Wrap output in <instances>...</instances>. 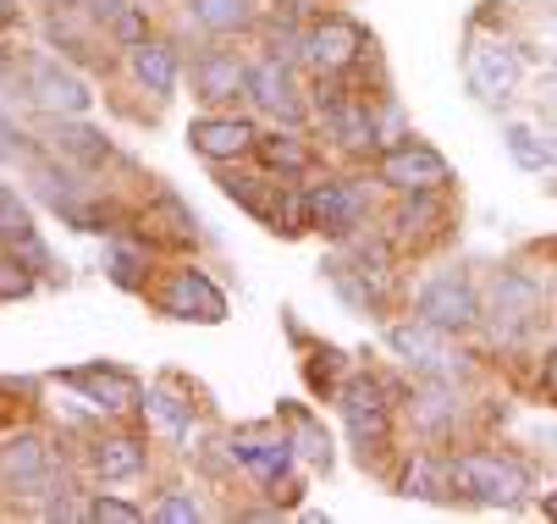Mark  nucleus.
Listing matches in <instances>:
<instances>
[{
  "instance_id": "28",
  "label": "nucleus",
  "mask_w": 557,
  "mask_h": 524,
  "mask_svg": "<svg viewBox=\"0 0 557 524\" xmlns=\"http://www.w3.org/2000/svg\"><path fill=\"white\" fill-rule=\"evenodd\" d=\"M293 447L309 459V464H321V470H332V441L321 436V425H314L309 414H293Z\"/></svg>"
},
{
  "instance_id": "17",
  "label": "nucleus",
  "mask_w": 557,
  "mask_h": 524,
  "mask_svg": "<svg viewBox=\"0 0 557 524\" xmlns=\"http://www.w3.org/2000/svg\"><path fill=\"white\" fill-rule=\"evenodd\" d=\"M309 199V227L314 233H326V238H348L359 227V194L348 183H321Z\"/></svg>"
},
{
  "instance_id": "29",
  "label": "nucleus",
  "mask_w": 557,
  "mask_h": 524,
  "mask_svg": "<svg viewBox=\"0 0 557 524\" xmlns=\"http://www.w3.org/2000/svg\"><path fill=\"white\" fill-rule=\"evenodd\" d=\"M503 138H508V155H513L524 172H541V166H546V138H535L524 122H513Z\"/></svg>"
},
{
  "instance_id": "32",
  "label": "nucleus",
  "mask_w": 557,
  "mask_h": 524,
  "mask_svg": "<svg viewBox=\"0 0 557 524\" xmlns=\"http://www.w3.org/2000/svg\"><path fill=\"white\" fill-rule=\"evenodd\" d=\"M17 155H23V133L7 111H0V161H17Z\"/></svg>"
},
{
  "instance_id": "15",
  "label": "nucleus",
  "mask_w": 557,
  "mask_h": 524,
  "mask_svg": "<svg viewBox=\"0 0 557 524\" xmlns=\"http://www.w3.org/2000/svg\"><path fill=\"white\" fill-rule=\"evenodd\" d=\"M249 95H255L260 111H271V116H282V122H298V116H304L298 84H293V66L276 61V55L260 61V66H249Z\"/></svg>"
},
{
  "instance_id": "30",
  "label": "nucleus",
  "mask_w": 557,
  "mask_h": 524,
  "mask_svg": "<svg viewBox=\"0 0 557 524\" xmlns=\"http://www.w3.org/2000/svg\"><path fill=\"white\" fill-rule=\"evenodd\" d=\"M154 519H161V524H194L199 519V502L183 497V491H166L161 502H154Z\"/></svg>"
},
{
  "instance_id": "31",
  "label": "nucleus",
  "mask_w": 557,
  "mask_h": 524,
  "mask_svg": "<svg viewBox=\"0 0 557 524\" xmlns=\"http://www.w3.org/2000/svg\"><path fill=\"white\" fill-rule=\"evenodd\" d=\"M89 519H100V524H138L144 508H133V502H122V497H100V502L89 508Z\"/></svg>"
},
{
  "instance_id": "2",
  "label": "nucleus",
  "mask_w": 557,
  "mask_h": 524,
  "mask_svg": "<svg viewBox=\"0 0 557 524\" xmlns=\"http://www.w3.org/2000/svg\"><path fill=\"white\" fill-rule=\"evenodd\" d=\"M386 342H392V353L404 364H414L425 382H458L463 376V348L453 342V332H442V326H431L420 315L404 321V326H392Z\"/></svg>"
},
{
  "instance_id": "23",
  "label": "nucleus",
  "mask_w": 557,
  "mask_h": 524,
  "mask_svg": "<svg viewBox=\"0 0 557 524\" xmlns=\"http://www.w3.org/2000/svg\"><path fill=\"white\" fill-rule=\"evenodd\" d=\"M149 420L161 425L172 441H188V436H194V403L177 398L172 387H154V392H149Z\"/></svg>"
},
{
  "instance_id": "39",
  "label": "nucleus",
  "mask_w": 557,
  "mask_h": 524,
  "mask_svg": "<svg viewBox=\"0 0 557 524\" xmlns=\"http://www.w3.org/2000/svg\"><path fill=\"white\" fill-rule=\"evenodd\" d=\"M552 28H557V23H552Z\"/></svg>"
},
{
  "instance_id": "14",
  "label": "nucleus",
  "mask_w": 557,
  "mask_h": 524,
  "mask_svg": "<svg viewBox=\"0 0 557 524\" xmlns=\"http://www.w3.org/2000/svg\"><path fill=\"white\" fill-rule=\"evenodd\" d=\"M232 459L244 464L255 481L282 486V475L293 470V441H287V436H260V431H244V436H232Z\"/></svg>"
},
{
  "instance_id": "11",
  "label": "nucleus",
  "mask_w": 557,
  "mask_h": 524,
  "mask_svg": "<svg viewBox=\"0 0 557 524\" xmlns=\"http://www.w3.org/2000/svg\"><path fill=\"white\" fill-rule=\"evenodd\" d=\"M337 409H343V420H348V436L364 447V453H370V441L386 436V392H381L370 376L348 382L343 398H337Z\"/></svg>"
},
{
  "instance_id": "35",
  "label": "nucleus",
  "mask_w": 557,
  "mask_h": 524,
  "mask_svg": "<svg viewBox=\"0 0 557 524\" xmlns=\"http://www.w3.org/2000/svg\"><path fill=\"white\" fill-rule=\"evenodd\" d=\"M12 17H17V0H0V28H7Z\"/></svg>"
},
{
  "instance_id": "19",
  "label": "nucleus",
  "mask_w": 557,
  "mask_h": 524,
  "mask_svg": "<svg viewBox=\"0 0 557 524\" xmlns=\"http://www.w3.org/2000/svg\"><path fill=\"white\" fill-rule=\"evenodd\" d=\"M133 78L149 89V95H172L177 89V55L154 39H138L133 45Z\"/></svg>"
},
{
  "instance_id": "38",
  "label": "nucleus",
  "mask_w": 557,
  "mask_h": 524,
  "mask_svg": "<svg viewBox=\"0 0 557 524\" xmlns=\"http://www.w3.org/2000/svg\"><path fill=\"white\" fill-rule=\"evenodd\" d=\"M282 7H314V0H282Z\"/></svg>"
},
{
  "instance_id": "7",
  "label": "nucleus",
  "mask_w": 557,
  "mask_h": 524,
  "mask_svg": "<svg viewBox=\"0 0 557 524\" xmlns=\"http://www.w3.org/2000/svg\"><path fill=\"white\" fill-rule=\"evenodd\" d=\"M161 310L177 321H199V326H221L226 321V292L205 276V271H172V282L161 287Z\"/></svg>"
},
{
  "instance_id": "9",
  "label": "nucleus",
  "mask_w": 557,
  "mask_h": 524,
  "mask_svg": "<svg viewBox=\"0 0 557 524\" xmlns=\"http://www.w3.org/2000/svg\"><path fill=\"white\" fill-rule=\"evenodd\" d=\"M381 183H392L397 194H442L447 188V161L425 144H404L381 155Z\"/></svg>"
},
{
  "instance_id": "12",
  "label": "nucleus",
  "mask_w": 557,
  "mask_h": 524,
  "mask_svg": "<svg viewBox=\"0 0 557 524\" xmlns=\"http://www.w3.org/2000/svg\"><path fill=\"white\" fill-rule=\"evenodd\" d=\"M72 392H84L95 409H111V414H122V409H133L138 403V382L127 376V370H111V364H84V370H66L61 376Z\"/></svg>"
},
{
  "instance_id": "36",
  "label": "nucleus",
  "mask_w": 557,
  "mask_h": 524,
  "mask_svg": "<svg viewBox=\"0 0 557 524\" xmlns=\"http://www.w3.org/2000/svg\"><path fill=\"white\" fill-rule=\"evenodd\" d=\"M546 166H557V138H546Z\"/></svg>"
},
{
  "instance_id": "24",
  "label": "nucleus",
  "mask_w": 557,
  "mask_h": 524,
  "mask_svg": "<svg viewBox=\"0 0 557 524\" xmlns=\"http://www.w3.org/2000/svg\"><path fill=\"white\" fill-rule=\"evenodd\" d=\"M404 491H409V497H425V502H447V497H458V486H453V464H436V459L409 464Z\"/></svg>"
},
{
  "instance_id": "13",
  "label": "nucleus",
  "mask_w": 557,
  "mask_h": 524,
  "mask_svg": "<svg viewBox=\"0 0 557 524\" xmlns=\"http://www.w3.org/2000/svg\"><path fill=\"white\" fill-rule=\"evenodd\" d=\"M188 144L205 161H237L255 149V127L237 116H199V122H188Z\"/></svg>"
},
{
  "instance_id": "10",
  "label": "nucleus",
  "mask_w": 557,
  "mask_h": 524,
  "mask_svg": "<svg viewBox=\"0 0 557 524\" xmlns=\"http://www.w3.org/2000/svg\"><path fill=\"white\" fill-rule=\"evenodd\" d=\"M28 95H34V105H45L50 116H84L89 111V84L77 78V72H66L61 61H50V55H39L34 66H28Z\"/></svg>"
},
{
  "instance_id": "8",
  "label": "nucleus",
  "mask_w": 557,
  "mask_h": 524,
  "mask_svg": "<svg viewBox=\"0 0 557 524\" xmlns=\"http://www.w3.org/2000/svg\"><path fill=\"white\" fill-rule=\"evenodd\" d=\"M364 50H370V39H364V28H359V23H348V17H326V23H314V28H309V39H304L309 66H314V72H326V78L348 72Z\"/></svg>"
},
{
  "instance_id": "27",
  "label": "nucleus",
  "mask_w": 557,
  "mask_h": 524,
  "mask_svg": "<svg viewBox=\"0 0 557 524\" xmlns=\"http://www.w3.org/2000/svg\"><path fill=\"white\" fill-rule=\"evenodd\" d=\"M144 265H149V260H144L138 244H111V249H106V271H111L116 287H138V282H144Z\"/></svg>"
},
{
  "instance_id": "22",
  "label": "nucleus",
  "mask_w": 557,
  "mask_h": 524,
  "mask_svg": "<svg viewBox=\"0 0 557 524\" xmlns=\"http://www.w3.org/2000/svg\"><path fill=\"white\" fill-rule=\"evenodd\" d=\"M188 7H194V23L210 34H237L255 23V0H188Z\"/></svg>"
},
{
  "instance_id": "25",
  "label": "nucleus",
  "mask_w": 557,
  "mask_h": 524,
  "mask_svg": "<svg viewBox=\"0 0 557 524\" xmlns=\"http://www.w3.org/2000/svg\"><path fill=\"white\" fill-rule=\"evenodd\" d=\"M95 470H100L106 481H127V475H138V470H144L138 441H127V436H111V441H100V447H95Z\"/></svg>"
},
{
  "instance_id": "5",
  "label": "nucleus",
  "mask_w": 557,
  "mask_h": 524,
  "mask_svg": "<svg viewBox=\"0 0 557 524\" xmlns=\"http://www.w3.org/2000/svg\"><path fill=\"white\" fill-rule=\"evenodd\" d=\"M0 491L7 497H50L55 491V464L39 436H12L0 447Z\"/></svg>"
},
{
  "instance_id": "20",
  "label": "nucleus",
  "mask_w": 557,
  "mask_h": 524,
  "mask_svg": "<svg viewBox=\"0 0 557 524\" xmlns=\"http://www.w3.org/2000/svg\"><path fill=\"white\" fill-rule=\"evenodd\" d=\"M321 116H326V127H332L337 144H348V149L375 144V116H370V105H354V100H321Z\"/></svg>"
},
{
  "instance_id": "33",
  "label": "nucleus",
  "mask_w": 557,
  "mask_h": 524,
  "mask_svg": "<svg viewBox=\"0 0 557 524\" xmlns=\"http://www.w3.org/2000/svg\"><path fill=\"white\" fill-rule=\"evenodd\" d=\"M77 7H84L89 17H111V23H116V17L127 12V0H77Z\"/></svg>"
},
{
  "instance_id": "4",
  "label": "nucleus",
  "mask_w": 557,
  "mask_h": 524,
  "mask_svg": "<svg viewBox=\"0 0 557 524\" xmlns=\"http://www.w3.org/2000/svg\"><path fill=\"white\" fill-rule=\"evenodd\" d=\"M414 310H420V321H431V326H442V332H469L474 321H481V292H474L469 276L442 271V276H431V282L420 287Z\"/></svg>"
},
{
  "instance_id": "26",
  "label": "nucleus",
  "mask_w": 557,
  "mask_h": 524,
  "mask_svg": "<svg viewBox=\"0 0 557 524\" xmlns=\"http://www.w3.org/2000/svg\"><path fill=\"white\" fill-rule=\"evenodd\" d=\"M255 149H260V161L265 166H282V172H304L309 166V149L293 138V133H255Z\"/></svg>"
},
{
  "instance_id": "18",
  "label": "nucleus",
  "mask_w": 557,
  "mask_h": 524,
  "mask_svg": "<svg viewBox=\"0 0 557 524\" xmlns=\"http://www.w3.org/2000/svg\"><path fill=\"white\" fill-rule=\"evenodd\" d=\"M194 95L210 100V105H226L237 95H249V66L237 55H205L194 66Z\"/></svg>"
},
{
  "instance_id": "21",
  "label": "nucleus",
  "mask_w": 557,
  "mask_h": 524,
  "mask_svg": "<svg viewBox=\"0 0 557 524\" xmlns=\"http://www.w3.org/2000/svg\"><path fill=\"white\" fill-rule=\"evenodd\" d=\"M61 155H72V161H84V166H100V161H111V144L95 133V127H84V122H61L55 116V138H50Z\"/></svg>"
},
{
  "instance_id": "37",
  "label": "nucleus",
  "mask_w": 557,
  "mask_h": 524,
  "mask_svg": "<svg viewBox=\"0 0 557 524\" xmlns=\"http://www.w3.org/2000/svg\"><path fill=\"white\" fill-rule=\"evenodd\" d=\"M546 519H557V491H552V497H546Z\"/></svg>"
},
{
  "instance_id": "3",
  "label": "nucleus",
  "mask_w": 557,
  "mask_h": 524,
  "mask_svg": "<svg viewBox=\"0 0 557 524\" xmlns=\"http://www.w3.org/2000/svg\"><path fill=\"white\" fill-rule=\"evenodd\" d=\"M481 315L492 321V332H497L503 342H519V337L535 326V315H541V292H535L530 276H519V271H497L492 287H486Z\"/></svg>"
},
{
  "instance_id": "6",
  "label": "nucleus",
  "mask_w": 557,
  "mask_h": 524,
  "mask_svg": "<svg viewBox=\"0 0 557 524\" xmlns=\"http://www.w3.org/2000/svg\"><path fill=\"white\" fill-rule=\"evenodd\" d=\"M519 50L508 39H492V34H474L469 39V84L481 100H508L519 89Z\"/></svg>"
},
{
  "instance_id": "1",
  "label": "nucleus",
  "mask_w": 557,
  "mask_h": 524,
  "mask_svg": "<svg viewBox=\"0 0 557 524\" xmlns=\"http://www.w3.org/2000/svg\"><path fill=\"white\" fill-rule=\"evenodd\" d=\"M453 486L469 502L519 508L530 491V470L519 459H503V453H463V459H453Z\"/></svg>"
},
{
  "instance_id": "16",
  "label": "nucleus",
  "mask_w": 557,
  "mask_h": 524,
  "mask_svg": "<svg viewBox=\"0 0 557 524\" xmlns=\"http://www.w3.org/2000/svg\"><path fill=\"white\" fill-rule=\"evenodd\" d=\"M0 249H12L17 265H34V271L50 265V254H45V244L34 233V215H28V204L12 188H0Z\"/></svg>"
},
{
  "instance_id": "34",
  "label": "nucleus",
  "mask_w": 557,
  "mask_h": 524,
  "mask_svg": "<svg viewBox=\"0 0 557 524\" xmlns=\"http://www.w3.org/2000/svg\"><path fill=\"white\" fill-rule=\"evenodd\" d=\"M541 387H546V398L557 403V353H546V370H541Z\"/></svg>"
}]
</instances>
